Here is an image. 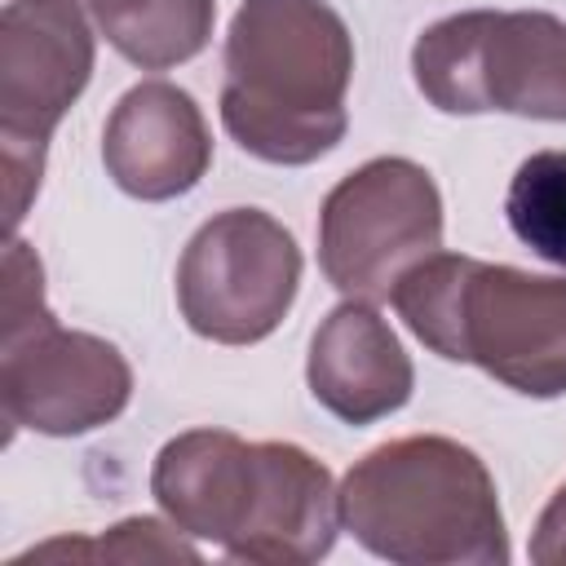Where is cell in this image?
<instances>
[{
    "mask_svg": "<svg viewBox=\"0 0 566 566\" xmlns=\"http://www.w3.org/2000/svg\"><path fill=\"white\" fill-rule=\"evenodd\" d=\"M150 491L181 535L234 562L305 566L332 553L340 500L327 464L292 442H243L230 429H190L159 447Z\"/></svg>",
    "mask_w": 566,
    "mask_h": 566,
    "instance_id": "cell-1",
    "label": "cell"
},
{
    "mask_svg": "<svg viewBox=\"0 0 566 566\" xmlns=\"http://www.w3.org/2000/svg\"><path fill=\"white\" fill-rule=\"evenodd\" d=\"M354 40L327 0H243L226 35V133L265 164H314L349 128Z\"/></svg>",
    "mask_w": 566,
    "mask_h": 566,
    "instance_id": "cell-2",
    "label": "cell"
},
{
    "mask_svg": "<svg viewBox=\"0 0 566 566\" xmlns=\"http://www.w3.org/2000/svg\"><path fill=\"white\" fill-rule=\"evenodd\" d=\"M340 526L402 566H504L509 531L486 464L438 433L367 451L336 486Z\"/></svg>",
    "mask_w": 566,
    "mask_h": 566,
    "instance_id": "cell-3",
    "label": "cell"
},
{
    "mask_svg": "<svg viewBox=\"0 0 566 566\" xmlns=\"http://www.w3.org/2000/svg\"><path fill=\"white\" fill-rule=\"evenodd\" d=\"M389 301L438 358L478 363L526 398L566 394V279L433 252Z\"/></svg>",
    "mask_w": 566,
    "mask_h": 566,
    "instance_id": "cell-4",
    "label": "cell"
},
{
    "mask_svg": "<svg viewBox=\"0 0 566 566\" xmlns=\"http://www.w3.org/2000/svg\"><path fill=\"white\" fill-rule=\"evenodd\" d=\"M411 75L442 115L566 119V22L544 9L451 13L416 40Z\"/></svg>",
    "mask_w": 566,
    "mask_h": 566,
    "instance_id": "cell-5",
    "label": "cell"
},
{
    "mask_svg": "<svg viewBox=\"0 0 566 566\" xmlns=\"http://www.w3.org/2000/svg\"><path fill=\"white\" fill-rule=\"evenodd\" d=\"M442 248V195L433 177L380 155L332 186L318 212V265L340 296L389 301L394 283Z\"/></svg>",
    "mask_w": 566,
    "mask_h": 566,
    "instance_id": "cell-6",
    "label": "cell"
},
{
    "mask_svg": "<svg viewBox=\"0 0 566 566\" xmlns=\"http://www.w3.org/2000/svg\"><path fill=\"white\" fill-rule=\"evenodd\" d=\"M301 287V248L283 221L261 208H226L195 230L177 265V305L195 336L217 345H256L292 310Z\"/></svg>",
    "mask_w": 566,
    "mask_h": 566,
    "instance_id": "cell-7",
    "label": "cell"
},
{
    "mask_svg": "<svg viewBox=\"0 0 566 566\" xmlns=\"http://www.w3.org/2000/svg\"><path fill=\"white\" fill-rule=\"evenodd\" d=\"M128 398L133 371L124 354L93 332H66L49 314L0 336V407L13 429L88 433L115 420Z\"/></svg>",
    "mask_w": 566,
    "mask_h": 566,
    "instance_id": "cell-8",
    "label": "cell"
},
{
    "mask_svg": "<svg viewBox=\"0 0 566 566\" xmlns=\"http://www.w3.org/2000/svg\"><path fill=\"white\" fill-rule=\"evenodd\" d=\"M93 75L80 0H9L0 13V137L44 142Z\"/></svg>",
    "mask_w": 566,
    "mask_h": 566,
    "instance_id": "cell-9",
    "label": "cell"
},
{
    "mask_svg": "<svg viewBox=\"0 0 566 566\" xmlns=\"http://www.w3.org/2000/svg\"><path fill=\"white\" fill-rule=\"evenodd\" d=\"M102 164L124 195L146 203L195 190L212 164V137L195 97L168 80L133 84L106 119Z\"/></svg>",
    "mask_w": 566,
    "mask_h": 566,
    "instance_id": "cell-10",
    "label": "cell"
},
{
    "mask_svg": "<svg viewBox=\"0 0 566 566\" xmlns=\"http://www.w3.org/2000/svg\"><path fill=\"white\" fill-rule=\"evenodd\" d=\"M310 394L345 424L394 416L416 385L411 358L371 301L345 296L310 340Z\"/></svg>",
    "mask_w": 566,
    "mask_h": 566,
    "instance_id": "cell-11",
    "label": "cell"
},
{
    "mask_svg": "<svg viewBox=\"0 0 566 566\" xmlns=\"http://www.w3.org/2000/svg\"><path fill=\"white\" fill-rule=\"evenodd\" d=\"M88 18L142 71H168L203 53L217 0H84Z\"/></svg>",
    "mask_w": 566,
    "mask_h": 566,
    "instance_id": "cell-12",
    "label": "cell"
},
{
    "mask_svg": "<svg viewBox=\"0 0 566 566\" xmlns=\"http://www.w3.org/2000/svg\"><path fill=\"white\" fill-rule=\"evenodd\" d=\"M504 217L535 256L566 270V150H535L517 164Z\"/></svg>",
    "mask_w": 566,
    "mask_h": 566,
    "instance_id": "cell-13",
    "label": "cell"
},
{
    "mask_svg": "<svg viewBox=\"0 0 566 566\" xmlns=\"http://www.w3.org/2000/svg\"><path fill=\"white\" fill-rule=\"evenodd\" d=\"M57 553H71V557H106V562H150V557H181V562H195L199 553L177 535L168 531L164 522L155 517H128L119 526H111L97 544H71V539H57V544H44V548H31L27 557H57Z\"/></svg>",
    "mask_w": 566,
    "mask_h": 566,
    "instance_id": "cell-14",
    "label": "cell"
},
{
    "mask_svg": "<svg viewBox=\"0 0 566 566\" xmlns=\"http://www.w3.org/2000/svg\"><path fill=\"white\" fill-rule=\"evenodd\" d=\"M531 562H539V566H566V486H557V495L548 500V509L535 522Z\"/></svg>",
    "mask_w": 566,
    "mask_h": 566,
    "instance_id": "cell-15",
    "label": "cell"
}]
</instances>
